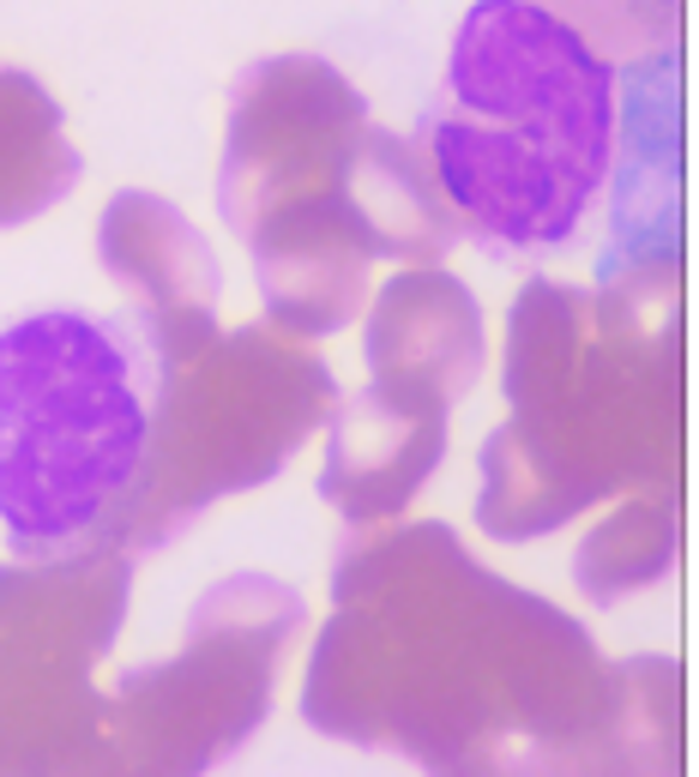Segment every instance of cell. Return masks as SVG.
<instances>
[{"label": "cell", "mask_w": 699, "mask_h": 777, "mask_svg": "<svg viewBox=\"0 0 699 777\" xmlns=\"http://www.w3.org/2000/svg\"><path fill=\"white\" fill-rule=\"evenodd\" d=\"M622 133V73L537 0L458 18L441 103L422 115L446 199L494 247L555 254L597 206Z\"/></svg>", "instance_id": "obj_1"}, {"label": "cell", "mask_w": 699, "mask_h": 777, "mask_svg": "<svg viewBox=\"0 0 699 777\" xmlns=\"http://www.w3.org/2000/svg\"><path fill=\"white\" fill-rule=\"evenodd\" d=\"M169 398L145 308H42L0 325V531L19 560H73L151 470Z\"/></svg>", "instance_id": "obj_2"}]
</instances>
